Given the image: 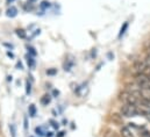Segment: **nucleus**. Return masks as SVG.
I'll return each instance as SVG.
<instances>
[{"label": "nucleus", "instance_id": "nucleus-15", "mask_svg": "<svg viewBox=\"0 0 150 137\" xmlns=\"http://www.w3.org/2000/svg\"><path fill=\"white\" fill-rule=\"evenodd\" d=\"M30 92H32V84L29 83V80H27L26 81V94L29 95Z\"/></svg>", "mask_w": 150, "mask_h": 137}, {"label": "nucleus", "instance_id": "nucleus-3", "mask_svg": "<svg viewBox=\"0 0 150 137\" xmlns=\"http://www.w3.org/2000/svg\"><path fill=\"white\" fill-rule=\"evenodd\" d=\"M136 84L141 87V90L150 88V79L146 73H137L136 74Z\"/></svg>", "mask_w": 150, "mask_h": 137}, {"label": "nucleus", "instance_id": "nucleus-21", "mask_svg": "<svg viewBox=\"0 0 150 137\" xmlns=\"http://www.w3.org/2000/svg\"><path fill=\"white\" fill-rule=\"evenodd\" d=\"M141 136L142 137H150V131H148V130H143V131L141 133Z\"/></svg>", "mask_w": 150, "mask_h": 137}, {"label": "nucleus", "instance_id": "nucleus-19", "mask_svg": "<svg viewBox=\"0 0 150 137\" xmlns=\"http://www.w3.org/2000/svg\"><path fill=\"white\" fill-rule=\"evenodd\" d=\"M144 62H146V65H147V68H150V54L146 57V59H144Z\"/></svg>", "mask_w": 150, "mask_h": 137}, {"label": "nucleus", "instance_id": "nucleus-30", "mask_svg": "<svg viewBox=\"0 0 150 137\" xmlns=\"http://www.w3.org/2000/svg\"><path fill=\"white\" fill-rule=\"evenodd\" d=\"M7 55H8L9 57H14V56H13V54H12V52H9V51H7Z\"/></svg>", "mask_w": 150, "mask_h": 137}, {"label": "nucleus", "instance_id": "nucleus-25", "mask_svg": "<svg viewBox=\"0 0 150 137\" xmlns=\"http://www.w3.org/2000/svg\"><path fill=\"white\" fill-rule=\"evenodd\" d=\"M51 123H52V127H54L55 129H58V123H56V122H54V121H51Z\"/></svg>", "mask_w": 150, "mask_h": 137}, {"label": "nucleus", "instance_id": "nucleus-23", "mask_svg": "<svg viewBox=\"0 0 150 137\" xmlns=\"http://www.w3.org/2000/svg\"><path fill=\"white\" fill-rule=\"evenodd\" d=\"M49 6H50V5H49V2H48V1H43V2H42V5H41V7H42V8H47V7H49Z\"/></svg>", "mask_w": 150, "mask_h": 137}, {"label": "nucleus", "instance_id": "nucleus-9", "mask_svg": "<svg viewBox=\"0 0 150 137\" xmlns=\"http://www.w3.org/2000/svg\"><path fill=\"white\" fill-rule=\"evenodd\" d=\"M141 97H142L143 99H149L150 100V88L141 90Z\"/></svg>", "mask_w": 150, "mask_h": 137}, {"label": "nucleus", "instance_id": "nucleus-7", "mask_svg": "<svg viewBox=\"0 0 150 137\" xmlns=\"http://www.w3.org/2000/svg\"><path fill=\"white\" fill-rule=\"evenodd\" d=\"M26 58H27V64H28L29 68H35V59H34V57H33V56H30V55H27V56H26Z\"/></svg>", "mask_w": 150, "mask_h": 137}, {"label": "nucleus", "instance_id": "nucleus-24", "mask_svg": "<svg viewBox=\"0 0 150 137\" xmlns=\"http://www.w3.org/2000/svg\"><path fill=\"white\" fill-rule=\"evenodd\" d=\"M44 136H45V137H51V136H52V133H51V131H45Z\"/></svg>", "mask_w": 150, "mask_h": 137}, {"label": "nucleus", "instance_id": "nucleus-28", "mask_svg": "<svg viewBox=\"0 0 150 137\" xmlns=\"http://www.w3.org/2000/svg\"><path fill=\"white\" fill-rule=\"evenodd\" d=\"M146 74L148 76V78H149V79H150V68H148V70L146 71Z\"/></svg>", "mask_w": 150, "mask_h": 137}, {"label": "nucleus", "instance_id": "nucleus-1", "mask_svg": "<svg viewBox=\"0 0 150 137\" xmlns=\"http://www.w3.org/2000/svg\"><path fill=\"white\" fill-rule=\"evenodd\" d=\"M140 113H141V109H139L137 106H134V105L125 103L121 107V115H123L126 117H134V116L139 115Z\"/></svg>", "mask_w": 150, "mask_h": 137}, {"label": "nucleus", "instance_id": "nucleus-16", "mask_svg": "<svg viewBox=\"0 0 150 137\" xmlns=\"http://www.w3.org/2000/svg\"><path fill=\"white\" fill-rule=\"evenodd\" d=\"M16 34H18L19 37H21V38H25V37H26V33H25L22 29H18V30H16Z\"/></svg>", "mask_w": 150, "mask_h": 137}, {"label": "nucleus", "instance_id": "nucleus-2", "mask_svg": "<svg viewBox=\"0 0 150 137\" xmlns=\"http://www.w3.org/2000/svg\"><path fill=\"white\" fill-rule=\"evenodd\" d=\"M120 99H121L125 103L137 106V105H140V99H141V98H137V97L133 95L132 93L125 91V92H122V93L120 94Z\"/></svg>", "mask_w": 150, "mask_h": 137}, {"label": "nucleus", "instance_id": "nucleus-14", "mask_svg": "<svg viewBox=\"0 0 150 137\" xmlns=\"http://www.w3.org/2000/svg\"><path fill=\"white\" fill-rule=\"evenodd\" d=\"M49 102H50V97H49L48 94L43 95V97H42V99H41V103L45 106V105H48Z\"/></svg>", "mask_w": 150, "mask_h": 137}, {"label": "nucleus", "instance_id": "nucleus-18", "mask_svg": "<svg viewBox=\"0 0 150 137\" xmlns=\"http://www.w3.org/2000/svg\"><path fill=\"white\" fill-rule=\"evenodd\" d=\"M35 131H36V134H38V135H44L45 133L43 131V128L42 127H38L36 129H35Z\"/></svg>", "mask_w": 150, "mask_h": 137}, {"label": "nucleus", "instance_id": "nucleus-6", "mask_svg": "<svg viewBox=\"0 0 150 137\" xmlns=\"http://www.w3.org/2000/svg\"><path fill=\"white\" fill-rule=\"evenodd\" d=\"M6 15L8 16V18H15L16 15H18V9L15 8V7H11V8H8L7 9V12H6Z\"/></svg>", "mask_w": 150, "mask_h": 137}, {"label": "nucleus", "instance_id": "nucleus-4", "mask_svg": "<svg viewBox=\"0 0 150 137\" xmlns=\"http://www.w3.org/2000/svg\"><path fill=\"white\" fill-rule=\"evenodd\" d=\"M134 68H136L137 73H146V71L148 70V68H147V65H146V62H144V61H136V62H135Z\"/></svg>", "mask_w": 150, "mask_h": 137}, {"label": "nucleus", "instance_id": "nucleus-13", "mask_svg": "<svg viewBox=\"0 0 150 137\" xmlns=\"http://www.w3.org/2000/svg\"><path fill=\"white\" fill-rule=\"evenodd\" d=\"M140 114H142V116H144L148 121H150V110L149 109H141V113Z\"/></svg>", "mask_w": 150, "mask_h": 137}, {"label": "nucleus", "instance_id": "nucleus-5", "mask_svg": "<svg viewBox=\"0 0 150 137\" xmlns=\"http://www.w3.org/2000/svg\"><path fill=\"white\" fill-rule=\"evenodd\" d=\"M120 133H121V136L122 137H135L134 134H133V131L128 127H122Z\"/></svg>", "mask_w": 150, "mask_h": 137}, {"label": "nucleus", "instance_id": "nucleus-10", "mask_svg": "<svg viewBox=\"0 0 150 137\" xmlns=\"http://www.w3.org/2000/svg\"><path fill=\"white\" fill-rule=\"evenodd\" d=\"M112 120L115 122V123H117V124L122 123V117H121V115H119V114H113Z\"/></svg>", "mask_w": 150, "mask_h": 137}, {"label": "nucleus", "instance_id": "nucleus-29", "mask_svg": "<svg viewBox=\"0 0 150 137\" xmlns=\"http://www.w3.org/2000/svg\"><path fill=\"white\" fill-rule=\"evenodd\" d=\"M14 1H15V0H6V2H7L8 5H9V4H12V2H14Z\"/></svg>", "mask_w": 150, "mask_h": 137}, {"label": "nucleus", "instance_id": "nucleus-26", "mask_svg": "<svg viewBox=\"0 0 150 137\" xmlns=\"http://www.w3.org/2000/svg\"><path fill=\"white\" fill-rule=\"evenodd\" d=\"M23 121H25V130H27V127H28V124H27V117H25Z\"/></svg>", "mask_w": 150, "mask_h": 137}, {"label": "nucleus", "instance_id": "nucleus-12", "mask_svg": "<svg viewBox=\"0 0 150 137\" xmlns=\"http://www.w3.org/2000/svg\"><path fill=\"white\" fill-rule=\"evenodd\" d=\"M9 131H11L12 137H16V127H15L14 123H11L9 124Z\"/></svg>", "mask_w": 150, "mask_h": 137}, {"label": "nucleus", "instance_id": "nucleus-31", "mask_svg": "<svg viewBox=\"0 0 150 137\" xmlns=\"http://www.w3.org/2000/svg\"><path fill=\"white\" fill-rule=\"evenodd\" d=\"M63 135H64V131H61V133H59V136L58 137H63Z\"/></svg>", "mask_w": 150, "mask_h": 137}, {"label": "nucleus", "instance_id": "nucleus-20", "mask_svg": "<svg viewBox=\"0 0 150 137\" xmlns=\"http://www.w3.org/2000/svg\"><path fill=\"white\" fill-rule=\"evenodd\" d=\"M127 27H128V25H127V23H125V25H123V27H122V28H121V32H120V35H119V36H120V37H121V36H122V35L125 34V30H126V29H127Z\"/></svg>", "mask_w": 150, "mask_h": 137}, {"label": "nucleus", "instance_id": "nucleus-8", "mask_svg": "<svg viewBox=\"0 0 150 137\" xmlns=\"http://www.w3.org/2000/svg\"><path fill=\"white\" fill-rule=\"evenodd\" d=\"M140 106H142L144 109H149L150 110V100L149 99H140Z\"/></svg>", "mask_w": 150, "mask_h": 137}, {"label": "nucleus", "instance_id": "nucleus-22", "mask_svg": "<svg viewBox=\"0 0 150 137\" xmlns=\"http://www.w3.org/2000/svg\"><path fill=\"white\" fill-rule=\"evenodd\" d=\"M57 71L55 70V68H51V70H48L47 71V74H49V76H52V74H55Z\"/></svg>", "mask_w": 150, "mask_h": 137}, {"label": "nucleus", "instance_id": "nucleus-11", "mask_svg": "<svg viewBox=\"0 0 150 137\" xmlns=\"http://www.w3.org/2000/svg\"><path fill=\"white\" fill-rule=\"evenodd\" d=\"M28 112H29V115H30L32 117H34V116L36 115V107H35L34 105H30L29 108H28Z\"/></svg>", "mask_w": 150, "mask_h": 137}, {"label": "nucleus", "instance_id": "nucleus-27", "mask_svg": "<svg viewBox=\"0 0 150 137\" xmlns=\"http://www.w3.org/2000/svg\"><path fill=\"white\" fill-rule=\"evenodd\" d=\"M16 66H18V68H20V70H22V64H21V62H18V64H16Z\"/></svg>", "mask_w": 150, "mask_h": 137}, {"label": "nucleus", "instance_id": "nucleus-17", "mask_svg": "<svg viewBox=\"0 0 150 137\" xmlns=\"http://www.w3.org/2000/svg\"><path fill=\"white\" fill-rule=\"evenodd\" d=\"M28 51H29V55L30 56H36V51H35V49L34 48H32V47H28Z\"/></svg>", "mask_w": 150, "mask_h": 137}]
</instances>
